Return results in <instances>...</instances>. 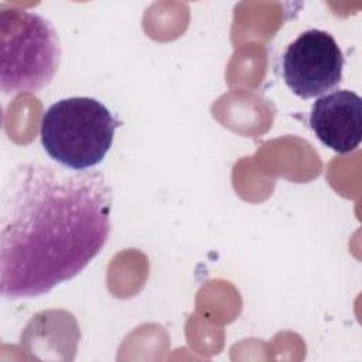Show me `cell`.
<instances>
[{"label": "cell", "mask_w": 362, "mask_h": 362, "mask_svg": "<svg viewBox=\"0 0 362 362\" xmlns=\"http://www.w3.org/2000/svg\"><path fill=\"white\" fill-rule=\"evenodd\" d=\"M112 189L100 171L27 161L1 191L0 291L37 297L75 277L110 233Z\"/></svg>", "instance_id": "6da1fadb"}, {"label": "cell", "mask_w": 362, "mask_h": 362, "mask_svg": "<svg viewBox=\"0 0 362 362\" xmlns=\"http://www.w3.org/2000/svg\"><path fill=\"white\" fill-rule=\"evenodd\" d=\"M61 61L57 30L42 16L17 6L0 7V83L8 95L38 92Z\"/></svg>", "instance_id": "7a4b0ae2"}, {"label": "cell", "mask_w": 362, "mask_h": 362, "mask_svg": "<svg viewBox=\"0 0 362 362\" xmlns=\"http://www.w3.org/2000/svg\"><path fill=\"white\" fill-rule=\"evenodd\" d=\"M119 120L98 99L74 96L55 102L42 115L40 136L47 154L66 168L82 171L109 151Z\"/></svg>", "instance_id": "3957f363"}, {"label": "cell", "mask_w": 362, "mask_h": 362, "mask_svg": "<svg viewBox=\"0 0 362 362\" xmlns=\"http://www.w3.org/2000/svg\"><path fill=\"white\" fill-rule=\"evenodd\" d=\"M344 62V54L329 33L307 30L287 45L281 58L283 78L298 98H315L339 85Z\"/></svg>", "instance_id": "277c9868"}, {"label": "cell", "mask_w": 362, "mask_h": 362, "mask_svg": "<svg viewBox=\"0 0 362 362\" xmlns=\"http://www.w3.org/2000/svg\"><path fill=\"white\" fill-rule=\"evenodd\" d=\"M310 126L318 140L345 154L354 151L362 139V99L341 89L317 98L310 113Z\"/></svg>", "instance_id": "5b68a950"}]
</instances>
